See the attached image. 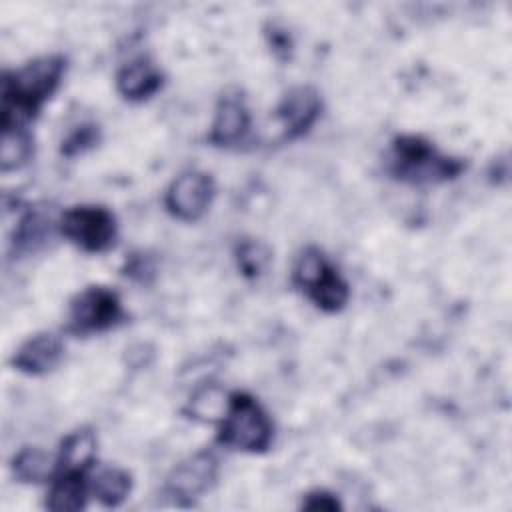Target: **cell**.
<instances>
[{"instance_id": "16", "label": "cell", "mask_w": 512, "mask_h": 512, "mask_svg": "<svg viewBox=\"0 0 512 512\" xmlns=\"http://www.w3.org/2000/svg\"><path fill=\"white\" fill-rule=\"evenodd\" d=\"M130 488H132L130 474L122 468H104L92 480V494L104 506H110V508L120 506L130 494Z\"/></svg>"}, {"instance_id": "10", "label": "cell", "mask_w": 512, "mask_h": 512, "mask_svg": "<svg viewBox=\"0 0 512 512\" xmlns=\"http://www.w3.org/2000/svg\"><path fill=\"white\" fill-rule=\"evenodd\" d=\"M64 354V344L60 340V336L50 334V332H42L36 334L32 338H28L18 352L12 358V364L16 370L24 372V374H46L52 368H56V364L62 360Z\"/></svg>"}, {"instance_id": "7", "label": "cell", "mask_w": 512, "mask_h": 512, "mask_svg": "<svg viewBox=\"0 0 512 512\" xmlns=\"http://www.w3.org/2000/svg\"><path fill=\"white\" fill-rule=\"evenodd\" d=\"M214 198V182L204 172H184L166 190L168 212L184 222H194L208 210Z\"/></svg>"}, {"instance_id": "9", "label": "cell", "mask_w": 512, "mask_h": 512, "mask_svg": "<svg viewBox=\"0 0 512 512\" xmlns=\"http://www.w3.org/2000/svg\"><path fill=\"white\" fill-rule=\"evenodd\" d=\"M216 472V458L210 452H198L172 470L166 488L172 496L196 498L212 486V482L216 480Z\"/></svg>"}, {"instance_id": "20", "label": "cell", "mask_w": 512, "mask_h": 512, "mask_svg": "<svg viewBox=\"0 0 512 512\" xmlns=\"http://www.w3.org/2000/svg\"><path fill=\"white\" fill-rule=\"evenodd\" d=\"M94 140H96V130H94V126H80V128L74 130V132L68 136V140L62 144V152H64L66 156H72V154L82 152L84 148L92 146Z\"/></svg>"}, {"instance_id": "8", "label": "cell", "mask_w": 512, "mask_h": 512, "mask_svg": "<svg viewBox=\"0 0 512 512\" xmlns=\"http://www.w3.org/2000/svg\"><path fill=\"white\" fill-rule=\"evenodd\" d=\"M320 96L310 86H298L286 92L276 108V116L284 128L288 140L302 136L316 122L320 114Z\"/></svg>"}, {"instance_id": "19", "label": "cell", "mask_w": 512, "mask_h": 512, "mask_svg": "<svg viewBox=\"0 0 512 512\" xmlns=\"http://www.w3.org/2000/svg\"><path fill=\"white\" fill-rule=\"evenodd\" d=\"M238 268L244 276H258L268 264V250L260 242H242L238 246Z\"/></svg>"}, {"instance_id": "1", "label": "cell", "mask_w": 512, "mask_h": 512, "mask_svg": "<svg viewBox=\"0 0 512 512\" xmlns=\"http://www.w3.org/2000/svg\"><path fill=\"white\" fill-rule=\"evenodd\" d=\"M66 62L62 56L36 58L2 78V128H24L58 88Z\"/></svg>"}, {"instance_id": "4", "label": "cell", "mask_w": 512, "mask_h": 512, "mask_svg": "<svg viewBox=\"0 0 512 512\" xmlns=\"http://www.w3.org/2000/svg\"><path fill=\"white\" fill-rule=\"evenodd\" d=\"M294 284L326 312L340 310L348 300V284L316 248H306L298 258L294 266Z\"/></svg>"}, {"instance_id": "21", "label": "cell", "mask_w": 512, "mask_h": 512, "mask_svg": "<svg viewBox=\"0 0 512 512\" xmlns=\"http://www.w3.org/2000/svg\"><path fill=\"white\" fill-rule=\"evenodd\" d=\"M302 508H306V510H338L340 502L336 496H332L328 492H312L302 502Z\"/></svg>"}, {"instance_id": "18", "label": "cell", "mask_w": 512, "mask_h": 512, "mask_svg": "<svg viewBox=\"0 0 512 512\" xmlns=\"http://www.w3.org/2000/svg\"><path fill=\"white\" fill-rule=\"evenodd\" d=\"M228 400L224 398V394L218 388L208 386V388H202L190 400V412L194 418H200V420H222V416L228 408Z\"/></svg>"}, {"instance_id": "17", "label": "cell", "mask_w": 512, "mask_h": 512, "mask_svg": "<svg viewBox=\"0 0 512 512\" xmlns=\"http://www.w3.org/2000/svg\"><path fill=\"white\" fill-rule=\"evenodd\" d=\"M30 154H32V138L26 132V128H2V144H0L2 172L24 166Z\"/></svg>"}, {"instance_id": "3", "label": "cell", "mask_w": 512, "mask_h": 512, "mask_svg": "<svg viewBox=\"0 0 512 512\" xmlns=\"http://www.w3.org/2000/svg\"><path fill=\"white\" fill-rule=\"evenodd\" d=\"M464 164L442 156L418 136H400L392 144L390 172L408 182H442L458 176Z\"/></svg>"}, {"instance_id": "13", "label": "cell", "mask_w": 512, "mask_h": 512, "mask_svg": "<svg viewBox=\"0 0 512 512\" xmlns=\"http://www.w3.org/2000/svg\"><path fill=\"white\" fill-rule=\"evenodd\" d=\"M86 506L84 472H56L46 498V508L54 512H76Z\"/></svg>"}, {"instance_id": "14", "label": "cell", "mask_w": 512, "mask_h": 512, "mask_svg": "<svg viewBox=\"0 0 512 512\" xmlns=\"http://www.w3.org/2000/svg\"><path fill=\"white\" fill-rule=\"evenodd\" d=\"M96 456V436L90 430L70 432L60 446L56 472H86Z\"/></svg>"}, {"instance_id": "12", "label": "cell", "mask_w": 512, "mask_h": 512, "mask_svg": "<svg viewBox=\"0 0 512 512\" xmlns=\"http://www.w3.org/2000/svg\"><path fill=\"white\" fill-rule=\"evenodd\" d=\"M160 84V72L146 58H136L124 64L116 76V88L128 100H144L152 96L160 88Z\"/></svg>"}, {"instance_id": "6", "label": "cell", "mask_w": 512, "mask_h": 512, "mask_svg": "<svg viewBox=\"0 0 512 512\" xmlns=\"http://www.w3.org/2000/svg\"><path fill=\"white\" fill-rule=\"evenodd\" d=\"M122 318V306L116 292L104 286H90L76 294L70 304V330L76 334L102 332Z\"/></svg>"}, {"instance_id": "15", "label": "cell", "mask_w": 512, "mask_h": 512, "mask_svg": "<svg viewBox=\"0 0 512 512\" xmlns=\"http://www.w3.org/2000/svg\"><path fill=\"white\" fill-rule=\"evenodd\" d=\"M14 468V476L20 482H32V484H40V482H48L56 476V460L50 458V454H46L40 448H22L12 462Z\"/></svg>"}, {"instance_id": "5", "label": "cell", "mask_w": 512, "mask_h": 512, "mask_svg": "<svg viewBox=\"0 0 512 512\" xmlns=\"http://www.w3.org/2000/svg\"><path fill=\"white\" fill-rule=\"evenodd\" d=\"M60 232L86 252H102L114 244L116 220L102 206H74L62 214Z\"/></svg>"}, {"instance_id": "2", "label": "cell", "mask_w": 512, "mask_h": 512, "mask_svg": "<svg viewBox=\"0 0 512 512\" xmlns=\"http://www.w3.org/2000/svg\"><path fill=\"white\" fill-rule=\"evenodd\" d=\"M270 440L272 422L262 406L250 394H232L220 420L218 442L242 452H264Z\"/></svg>"}, {"instance_id": "11", "label": "cell", "mask_w": 512, "mask_h": 512, "mask_svg": "<svg viewBox=\"0 0 512 512\" xmlns=\"http://www.w3.org/2000/svg\"><path fill=\"white\" fill-rule=\"evenodd\" d=\"M250 126V114L240 96H222L216 108L208 140L216 146H232L244 138Z\"/></svg>"}]
</instances>
